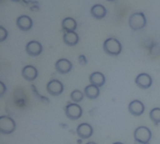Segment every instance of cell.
<instances>
[{"instance_id":"cell-1","label":"cell","mask_w":160,"mask_h":144,"mask_svg":"<svg viewBox=\"0 0 160 144\" xmlns=\"http://www.w3.org/2000/svg\"><path fill=\"white\" fill-rule=\"evenodd\" d=\"M104 52L112 56H117L122 52V44L115 37H109L103 43Z\"/></svg>"},{"instance_id":"cell-2","label":"cell","mask_w":160,"mask_h":144,"mask_svg":"<svg viewBox=\"0 0 160 144\" xmlns=\"http://www.w3.org/2000/svg\"><path fill=\"white\" fill-rule=\"evenodd\" d=\"M129 27L132 30L138 31L145 27L146 25V17L143 12H135L133 13L128 20Z\"/></svg>"},{"instance_id":"cell-3","label":"cell","mask_w":160,"mask_h":144,"mask_svg":"<svg viewBox=\"0 0 160 144\" xmlns=\"http://www.w3.org/2000/svg\"><path fill=\"white\" fill-rule=\"evenodd\" d=\"M152 138V132L147 127H139L134 132L135 142L140 144H148Z\"/></svg>"},{"instance_id":"cell-4","label":"cell","mask_w":160,"mask_h":144,"mask_svg":"<svg viewBox=\"0 0 160 144\" xmlns=\"http://www.w3.org/2000/svg\"><path fill=\"white\" fill-rule=\"evenodd\" d=\"M16 129V124L14 120L8 116L0 117V133L4 135H9Z\"/></svg>"},{"instance_id":"cell-5","label":"cell","mask_w":160,"mask_h":144,"mask_svg":"<svg viewBox=\"0 0 160 144\" xmlns=\"http://www.w3.org/2000/svg\"><path fill=\"white\" fill-rule=\"evenodd\" d=\"M65 113L70 120H78L82 115V110L77 103H69L65 108Z\"/></svg>"},{"instance_id":"cell-6","label":"cell","mask_w":160,"mask_h":144,"mask_svg":"<svg viewBox=\"0 0 160 144\" xmlns=\"http://www.w3.org/2000/svg\"><path fill=\"white\" fill-rule=\"evenodd\" d=\"M64 91L63 83L58 80H52L47 84V92L53 97L60 96Z\"/></svg>"},{"instance_id":"cell-7","label":"cell","mask_w":160,"mask_h":144,"mask_svg":"<svg viewBox=\"0 0 160 144\" xmlns=\"http://www.w3.org/2000/svg\"><path fill=\"white\" fill-rule=\"evenodd\" d=\"M135 83L138 85V87H140L142 89H148L149 87H151V85L153 83V80L149 74L141 73L137 76V78L135 80Z\"/></svg>"},{"instance_id":"cell-8","label":"cell","mask_w":160,"mask_h":144,"mask_svg":"<svg viewBox=\"0 0 160 144\" xmlns=\"http://www.w3.org/2000/svg\"><path fill=\"white\" fill-rule=\"evenodd\" d=\"M25 51L28 53V55L36 57V56H38V55H39L41 53V52H42V45H41L40 42H38L37 40L29 41L26 44Z\"/></svg>"},{"instance_id":"cell-9","label":"cell","mask_w":160,"mask_h":144,"mask_svg":"<svg viewBox=\"0 0 160 144\" xmlns=\"http://www.w3.org/2000/svg\"><path fill=\"white\" fill-rule=\"evenodd\" d=\"M55 69L60 74H67L72 69V64L66 58H61L55 63Z\"/></svg>"},{"instance_id":"cell-10","label":"cell","mask_w":160,"mask_h":144,"mask_svg":"<svg viewBox=\"0 0 160 144\" xmlns=\"http://www.w3.org/2000/svg\"><path fill=\"white\" fill-rule=\"evenodd\" d=\"M38 69L33 67V66H25L22 70V76L24 80L28 81V82H33L35 81L37 78H38Z\"/></svg>"},{"instance_id":"cell-11","label":"cell","mask_w":160,"mask_h":144,"mask_svg":"<svg viewBox=\"0 0 160 144\" xmlns=\"http://www.w3.org/2000/svg\"><path fill=\"white\" fill-rule=\"evenodd\" d=\"M16 24H17V27L20 30L28 31V30H30L32 28L33 21H32V19L29 16H27V15H22V16L18 17V19L16 21Z\"/></svg>"},{"instance_id":"cell-12","label":"cell","mask_w":160,"mask_h":144,"mask_svg":"<svg viewBox=\"0 0 160 144\" xmlns=\"http://www.w3.org/2000/svg\"><path fill=\"white\" fill-rule=\"evenodd\" d=\"M77 135L82 140L89 139L93 135V127L86 123L81 124L77 127Z\"/></svg>"},{"instance_id":"cell-13","label":"cell","mask_w":160,"mask_h":144,"mask_svg":"<svg viewBox=\"0 0 160 144\" xmlns=\"http://www.w3.org/2000/svg\"><path fill=\"white\" fill-rule=\"evenodd\" d=\"M128 112L133 116H141L144 112V105L140 100H133L128 105Z\"/></svg>"},{"instance_id":"cell-14","label":"cell","mask_w":160,"mask_h":144,"mask_svg":"<svg viewBox=\"0 0 160 144\" xmlns=\"http://www.w3.org/2000/svg\"><path fill=\"white\" fill-rule=\"evenodd\" d=\"M90 12H91V15H92L95 19H97V20H101V19H103V18L106 16V14H107V9H106V7H105L103 5L96 4V5H94V6L91 7Z\"/></svg>"},{"instance_id":"cell-15","label":"cell","mask_w":160,"mask_h":144,"mask_svg":"<svg viewBox=\"0 0 160 144\" xmlns=\"http://www.w3.org/2000/svg\"><path fill=\"white\" fill-rule=\"evenodd\" d=\"M89 82L91 84H94L98 87H102L105 84L106 79L101 72H93L89 77Z\"/></svg>"},{"instance_id":"cell-16","label":"cell","mask_w":160,"mask_h":144,"mask_svg":"<svg viewBox=\"0 0 160 144\" xmlns=\"http://www.w3.org/2000/svg\"><path fill=\"white\" fill-rule=\"evenodd\" d=\"M63 40L68 46H75L79 42V36L75 31L65 32L64 37H63Z\"/></svg>"},{"instance_id":"cell-17","label":"cell","mask_w":160,"mask_h":144,"mask_svg":"<svg viewBox=\"0 0 160 144\" xmlns=\"http://www.w3.org/2000/svg\"><path fill=\"white\" fill-rule=\"evenodd\" d=\"M62 28L65 32L75 31L77 28V22L72 17H67L62 21Z\"/></svg>"},{"instance_id":"cell-18","label":"cell","mask_w":160,"mask_h":144,"mask_svg":"<svg viewBox=\"0 0 160 144\" xmlns=\"http://www.w3.org/2000/svg\"><path fill=\"white\" fill-rule=\"evenodd\" d=\"M84 95L90 99H96L99 96V87L90 83L84 88Z\"/></svg>"},{"instance_id":"cell-19","label":"cell","mask_w":160,"mask_h":144,"mask_svg":"<svg viewBox=\"0 0 160 144\" xmlns=\"http://www.w3.org/2000/svg\"><path fill=\"white\" fill-rule=\"evenodd\" d=\"M150 119L155 125L160 124V108H154L150 112Z\"/></svg>"},{"instance_id":"cell-20","label":"cell","mask_w":160,"mask_h":144,"mask_svg":"<svg viewBox=\"0 0 160 144\" xmlns=\"http://www.w3.org/2000/svg\"><path fill=\"white\" fill-rule=\"evenodd\" d=\"M84 94H82V91L80 90H74L71 94H70V98L74 103H78L81 102L83 99Z\"/></svg>"},{"instance_id":"cell-21","label":"cell","mask_w":160,"mask_h":144,"mask_svg":"<svg viewBox=\"0 0 160 144\" xmlns=\"http://www.w3.org/2000/svg\"><path fill=\"white\" fill-rule=\"evenodd\" d=\"M7 37H8V31L5 29V27L0 26V42H4Z\"/></svg>"},{"instance_id":"cell-22","label":"cell","mask_w":160,"mask_h":144,"mask_svg":"<svg viewBox=\"0 0 160 144\" xmlns=\"http://www.w3.org/2000/svg\"><path fill=\"white\" fill-rule=\"evenodd\" d=\"M6 90H7L6 85L4 84V82H0V96H1V97H2V96H4V94H5Z\"/></svg>"},{"instance_id":"cell-23","label":"cell","mask_w":160,"mask_h":144,"mask_svg":"<svg viewBox=\"0 0 160 144\" xmlns=\"http://www.w3.org/2000/svg\"><path fill=\"white\" fill-rule=\"evenodd\" d=\"M79 61L82 65H86L87 63V60L85 59V56L84 55H80L79 56Z\"/></svg>"},{"instance_id":"cell-24","label":"cell","mask_w":160,"mask_h":144,"mask_svg":"<svg viewBox=\"0 0 160 144\" xmlns=\"http://www.w3.org/2000/svg\"><path fill=\"white\" fill-rule=\"evenodd\" d=\"M86 144H97L96 142H88V143H86Z\"/></svg>"},{"instance_id":"cell-25","label":"cell","mask_w":160,"mask_h":144,"mask_svg":"<svg viewBox=\"0 0 160 144\" xmlns=\"http://www.w3.org/2000/svg\"><path fill=\"white\" fill-rule=\"evenodd\" d=\"M112 144H124V143H122V142H114V143H112Z\"/></svg>"},{"instance_id":"cell-26","label":"cell","mask_w":160,"mask_h":144,"mask_svg":"<svg viewBox=\"0 0 160 144\" xmlns=\"http://www.w3.org/2000/svg\"><path fill=\"white\" fill-rule=\"evenodd\" d=\"M11 1H14V2H18V1H20V0H11Z\"/></svg>"},{"instance_id":"cell-27","label":"cell","mask_w":160,"mask_h":144,"mask_svg":"<svg viewBox=\"0 0 160 144\" xmlns=\"http://www.w3.org/2000/svg\"><path fill=\"white\" fill-rule=\"evenodd\" d=\"M108 1H115V0H108Z\"/></svg>"}]
</instances>
